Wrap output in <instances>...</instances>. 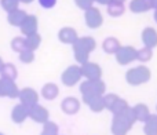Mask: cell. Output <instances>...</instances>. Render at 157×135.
<instances>
[{
    "label": "cell",
    "mask_w": 157,
    "mask_h": 135,
    "mask_svg": "<svg viewBox=\"0 0 157 135\" xmlns=\"http://www.w3.org/2000/svg\"><path fill=\"white\" fill-rule=\"evenodd\" d=\"M135 117H134L132 109L127 108L125 110L120 112L117 114H113L110 124V131L113 135H127L131 131L132 125L135 124Z\"/></svg>",
    "instance_id": "6da1fadb"
},
{
    "label": "cell",
    "mask_w": 157,
    "mask_h": 135,
    "mask_svg": "<svg viewBox=\"0 0 157 135\" xmlns=\"http://www.w3.org/2000/svg\"><path fill=\"white\" fill-rule=\"evenodd\" d=\"M72 48H73V57L76 62L78 65H83V64L88 62L90 54L97 48V41L91 36H83V37L77 39V41L72 46Z\"/></svg>",
    "instance_id": "7a4b0ae2"
},
{
    "label": "cell",
    "mask_w": 157,
    "mask_h": 135,
    "mask_svg": "<svg viewBox=\"0 0 157 135\" xmlns=\"http://www.w3.org/2000/svg\"><path fill=\"white\" fill-rule=\"evenodd\" d=\"M78 90H80V92H81L83 102L86 103L87 101L94 97L105 95L106 94V84L102 79H98V80H84L80 83Z\"/></svg>",
    "instance_id": "3957f363"
},
{
    "label": "cell",
    "mask_w": 157,
    "mask_h": 135,
    "mask_svg": "<svg viewBox=\"0 0 157 135\" xmlns=\"http://www.w3.org/2000/svg\"><path fill=\"white\" fill-rule=\"evenodd\" d=\"M152 79V70L146 65H138L130 68L125 72V81L130 86H142L150 81Z\"/></svg>",
    "instance_id": "277c9868"
},
{
    "label": "cell",
    "mask_w": 157,
    "mask_h": 135,
    "mask_svg": "<svg viewBox=\"0 0 157 135\" xmlns=\"http://www.w3.org/2000/svg\"><path fill=\"white\" fill-rule=\"evenodd\" d=\"M103 99H105V106L112 114H117L120 112L125 110L127 108H130L128 102L124 98L119 97L117 94L113 92H108V94L103 95Z\"/></svg>",
    "instance_id": "5b68a950"
},
{
    "label": "cell",
    "mask_w": 157,
    "mask_h": 135,
    "mask_svg": "<svg viewBox=\"0 0 157 135\" xmlns=\"http://www.w3.org/2000/svg\"><path fill=\"white\" fill-rule=\"evenodd\" d=\"M83 79L80 65H69L61 73V81L65 87H75Z\"/></svg>",
    "instance_id": "8992f818"
},
{
    "label": "cell",
    "mask_w": 157,
    "mask_h": 135,
    "mask_svg": "<svg viewBox=\"0 0 157 135\" xmlns=\"http://www.w3.org/2000/svg\"><path fill=\"white\" fill-rule=\"evenodd\" d=\"M114 57H116V62L119 65H130L134 61H136V48L134 46H121Z\"/></svg>",
    "instance_id": "52a82bcc"
},
{
    "label": "cell",
    "mask_w": 157,
    "mask_h": 135,
    "mask_svg": "<svg viewBox=\"0 0 157 135\" xmlns=\"http://www.w3.org/2000/svg\"><path fill=\"white\" fill-rule=\"evenodd\" d=\"M84 22L90 29H98V28L102 26L103 24V15L101 13L99 8L91 7L90 10L84 11Z\"/></svg>",
    "instance_id": "ba28073f"
},
{
    "label": "cell",
    "mask_w": 157,
    "mask_h": 135,
    "mask_svg": "<svg viewBox=\"0 0 157 135\" xmlns=\"http://www.w3.org/2000/svg\"><path fill=\"white\" fill-rule=\"evenodd\" d=\"M18 99H19V103H22V105H25L26 108L30 109L39 103V94L32 87H24V88L19 90Z\"/></svg>",
    "instance_id": "9c48e42d"
},
{
    "label": "cell",
    "mask_w": 157,
    "mask_h": 135,
    "mask_svg": "<svg viewBox=\"0 0 157 135\" xmlns=\"http://www.w3.org/2000/svg\"><path fill=\"white\" fill-rule=\"evenodd\" d=\"M19 97V88L15 81L6 80L0 77V98H10L15 99Z\"/></svg>",
    "instance_id": "30bf717a"
},
{
    "label": "cell",
    "mask_w": 157,
    "mask_h": 135,
    "mask_svg": "<svg viewBox=\"0 0 157 135\" xmlns=\"http://www.w3.org/2000/svg\"><path fill=\"white\" fill-rule=\"evenodd\" d=\"M81 68V75L86 80H98V79H102V68L98 65L97 62H88L80 65Z\"/></svg>",
    "instance_id": "8fae6325"
},
{
    "label": "cell",
    "mask_w": 157,
    "mask_h": 135,
    "mask_svg": "<svg viewBox=\"0 0 157 135\" xmlns=\"http://www.w3.org/2000/svg\"><path fill=\"white\" fill-rule=\"evenodd\" d=\"M29 119H32L33 122L39 123V124H46L47 122H50V112L43 105L37 103L29 109Z\"/></svg>",
    "instance_id": "7c38bea8"
},
{
    "label": "cell",
    "mask_w": 157,
    "mask_h": 135,
    "mask_svg": "<svg viewBox=\"0 0 157 135\" xmlns=\"http://www.w3.org/2000/svg\"><path fill=\"white\" fill-rule=\"evenodd\" d=\"M80 108H81V102L76 97H66L61 102V110L65 114H69V116L76 114L80 110Z\"/></svg>",
    "instance_id": "4fadbf2b"
},
{
    "label": "cell",
    "mask_w": 157,
    "mask_h": 135,
    "mask_svg": "<svg viewBox=\"0 0 157 135\" xmlns=\"http://www.w3.org/2000/svg\"><path fill=\"white\" fill-rule=\"evenodd\" d=\"M77 39H78L77 30L72 26H63V28H61L59 32H58V40L63 44H71V46H73L77 41Z\"/></svg>",
    "instance_id": "5bb4252c"
},
{
    "label": "cell",
    "mask_w": 157,
    "mask_h": 135,
    "mask_svg": "<svg viewBox=\"0 0 157 135\" xmlns=\"http://www.w3.org/2000/svg\"><path fill=\"white\" fill-rule=\"evenodd\" d=\"M141 39L142 43H144V47H147V48H156L157 47V30L152 26H146L141 33Z\"/></svg>",
    "instance_id": "9a60e30c"
},
{
    "label": "cell",
    "mask_w": 157,
    "mask_h": 135,
    "mask_svg": "<svg viewBox=\"0 0 157 135\" xmlns=\"http://www.w3.org/2000/svg\"><path fill=\"white\" fill-rule=\"evenodd\" d=\"M37 29H39V19L36 15H29L25 18L24 24L21 25V32L22 35L26 37V36H30V35H35L37 33Z\"/></svg>",
    "instance_id": "2e32d148"
},
{
    "label": "cell",
    "mask_w": 157,
    "mask_h": 135,
    "mask_svg": "<svg viewBox=\"0 0 157 135\" xmlns=\"http://www.w3.org/2000/svg\"><path fill=\"white\" fill-rule=\"evenodd\" d=\"M26 119H29V108L22 103H17L11 110V120L15 124H22Z\"/></svg>",
    "instance_id": "e0dca14e"
},
{
    "label": "cell",
    "mask_w": 157,
    "mask_h": 135,
    "mask_svg": "<svg viewBox=\"0 0 157 135\" xmlns=\"http://www.w3.org/2000/svg\"><path fill=\"white\" fill-rule=\"evenodd\" d=\"M131 109H132L134 117H135L136 122L145 123L150 116H152L149 106L145 105V103H142V102L141 103H136V105H134V106H131Z\"/></svg>",
    "instance_id": "ac0fdd59"
},
{
    "label": "cell",
    "mask_w": 157,
    "mask_h": 135,
    "mask_svg": "<svg viewBox=\"0 0 157 135\" xmlns=\"http://www.w3.org/2000/svg\"><path fill=\"white\" fill-rule=\"evenodd\" d=\"M26 17H28L26 11L18 8V10H14V11H11V13L7 14V22L11 25V26L21 28V25L24 24V21H25Z\"/></svg>",
    "instance_id": "d6986e66"
},
{
    "label": "cell",
    "mask_w": 157,
    "mask_h": 135,
    "mask_svg": "<svg viewBox=\"0 0 157 135\" xmlns=\"http://www.w3.org/2000/svg\"><path fill=\"white\" fill-rule=\"evenodd\" d=\"M120 47H121L120 40L117 37H113V36H109L102 41V50L109 55H116V52L120 50Z\"/></svg>",
    "instance_id": "ffe728a7"
},
{
    "label": "cell",
    "mask_w": 157,
    "mask_h": 135,
    "mask_svg": "<svg viewBox=\"0 0 157 135\" xmlns=\"http://www.w3.org/2000/svg\"><path fill=\"white\" fill-rule=\"evenodd\" d=\"M128 8L134 14H142L152 10V6H150L149 0H131L130 4H128Z\"/></svg>",
    "instance_id": "44dd1931"
},
{
    "label": "cell",
    "mask_w": 157,
    "mask_h": 135,
    "mask_svg": "<svg viewBox=\"0 0 157 135\" xmlns=\"http://www.w3.org/2000/svg\"><path fill=\"white\" fill-rule=\"evenodd\" d=\"M59 95V87L55 83H46L41 87V97L47 101H52Z\"/></svg>",
    "instance_id": "7402d4cb"
},
{
    "label": "cell",
    "mask_w": 157,
    "mask_h": 135,
    "mask_svg": "<svg viewBox=\"0 0 157 135\" xmlns=\"http://www.w3.org/2000/svg\"><path fill=\"white\" fill-rule=\"evenodd\" d=\"M0 77L6 79V80L15 81L18 77V69L14 64H4V66L0 70Z\"/></svg>",
    "instance_id": "603a6c76"
},
{
    "label": "cell",
    "mask_w": 157,
    "mask_h": 135,
    "mask_svg": "<svg viewBox=\"0 0 157 135\" xmlns=\"http://www.w3.org/2000/svg\"><path fill=\"white\" fill-rule=\"evenodd\" d=\"M86 105L90 108V110L95 112V113H99V112L105 110V99H103V95H99V97H94L91 99H88L86 102Z\"/></svg>",
    "instance_id": "cb8c5ba5"
},
{
    "label": "cell",
    "mask_w": 157,
    "mask_h": 135,
    "mask_svg": "<svg viewBox=\"0 0 157 135\" xmlns=\"http://www.w3.org/2000/svg\"><path fill=\"white\" fill-rule=\"evenodd\" d=\"M144 134L145 135H157V114H152L144 123Z\"/></svg>",
    "instance_id": "d4e9b609"
},
{
    "label": "cell",
    "mask_w": 157,
    "mask_h": 135,
    "mask_svg": "<svg viewBox=\"0 0 157 135\" xmlns=\"http://www.w3.org/2000/svg\"><path fill=\"white\" fill-rule=\"evenodd\" d=\"M106 11L110 17L119 18L125 13V6L121 4V3H110V4L106 6Z\"/></svg>",
    "instance_id": "484cf974"
},
{
    "label": "cell",
    "mask_w": 157,
    "mask_h": 135,
    "mask_svg": "<svg viewBox=\"0 0 157 135\" xmlns=\"http://www.w3.org/2000/svg\"><path fill=\"white\" fill-rule=\"evenodd\" d=\"M25 41H26V48L28 50H30V51H36L41 44V36L39 35V32H37V33H35V35L26 36V37H25Z\"/></svg>",
    "instance_id": "4316f807"
},
{
    "label": "cell",
    "mask_w": 157,
    "mask_h": 135,
    "mask_svg": "<svg viewBox=\"0 0 157 135\" xmlns=\"http://www.w3.org/2000/svg\"><path fill=\"white\" fill-rule=\"evenodd\" d=\"M153 58V50L147 48V47H142V48L136 50V61H139L141 64L149 62Z\"/></svg>",
    "instance_id": "83f0119b"
},
{
    "label": "cell",
    "mask_w": 157,
    "mask_h": 135,
    "mask_svg": "<svg viewBox=\"0 0 157 135\" xmlns=\"http://www.w3.org/2000/svg\"><path fill=\"white\" fill-rule=\"evenodd\" d=\"M11 48L15 52H22L26 50V41H25V37H21V36H17L11 40Z\"/></svg>",
    "instance_id": "f1b7e54d"
},
{
    "label": "cell",
    "mask_w": 157,
    "mask_h": 135,
    "mask_svg": "<svg viewBox=\"0 0 157 135\" xmlns=\"http://www.w3.org/2000/svg\"><path fill=\"white\" fill-rule=\"evenodd\" d=\"M40 135H59V128H58L57 123L47 122L46 124H43V130H41Z\"/></svg>",
    "instance_id": "f546056e"
},
{
    "label": "cell",
    "mask_w": 157,
    "mask_h": 135,
    "mask_svg": "<svg viewBox=\"0 0 157 135\" xmlns=\"http://www.w3.org/2000/svg\"><path fill=\"white\" fill-rule=\"evenodd\" d=\"M19 4H21L19 0H0V6H2V8L7 14L11 13V11H14V10H18Z\"/></svg>",
    "instance_id": "4dcf8cb0"
},
{
    "label": "cell",
    "mask_w": 157,
    "mask_h": 135,
    "mask_svg": "<svg viewBox=\"0 0 157 135\" xmlns=\"http://www.w3.org/2000/svg\"><path fill=\"white\" fill-rule=\"evenodd\" d=\"M18 58L22 64H32L35 61V51H30V50H25V51L19 52Z\"/></svg>",
    "instance_id": "1f68e13d"
},
{
    "label": "cell",
    "mask_w": 157,
    "mask_h": 135,
    "mask_svg": "<svg viewBox=\"0 0 157 135\" xmlns=\"http://www.w3.org/2000/svg\"><path fill=\"white\" fill-rule=\"evenodd\" d=\"M94 3L95 0H75V4L83 11H87L91 7H94Z\"/></svg>",
    "instance_id": "d6a6232c"
},
{
    "label": "cell",
    "mask_w": 157,
    "mask_h": 135,
    "mask_svg": "<svg viewBox=\"0 0 157 135\" xmlns=\"http://www.w3.org/2000/svg\"><path fill=\"white\" fill-rule=\"evenodd\" d=\"M37 2L41 8H44V10H51V8H54L55 6H57L58 0H37Z\"/></svg>",
    "instance_id": "836d02e7"
},
{
    "label": "cell",
    "mask_w": 157,
    "mask_h": 135,
    "mask_svg": "<svg viewBox=\"0 0 157 135\" xmlns=\"http://www.w3.org/2000/svg\"><path fill=\"white\" fill-rule=\"evenodd\" d=\"M95 3H98V4L108 6V4H110V3H112V0H95Z\"/></svg>",
    "instance_id": "e575fe53"
},
{
    "label": "cell",
    "mask_w": 157,
    "mask_h": 135,
    "mask_svg": "<svg viewBox=\"0 0 157 135\" xmlns=\"http://www.w3.org/2000/svg\"><path fill=\"white\" fill-rule=\"evenodd\" d=\"M149 3H150L153 10H157V0H149Z\"/></svg>",
    "instance_id": "d590c367"
},
{
    "label": "cell",
    "mask_w": 157,
    "mask_h": 135,
    "mask_svg": "<svg viewBox=\"0 0 157 135\" xmlns=\"http://www.w3.org/2000/svg\"><path fill=\"white\" fill-rule=\"evenodd\" d=\"M21 3H24V4H29V3H32L33 0H19Z\"/></svg>",
    "instance_id": "8d00e7d4"
},
{
    "label": "cell",
    "mask_w": 157,
    "mask_h": 135,
    "mask_svg": "<svg viewBox=\"0 0 157 135\" xmlns=\"http://www.w3.org/2000/svg\"><path fill=\"white\" fill-rule=\"evenodd\" d=\"M112 3H121V4H124L125 0H112Z\"/></svg>",
    "instance_id": "74e56055"
},
{
    "label": "cell",
    "mask_w": 157,
    "mask_h": 135,
    "mask_svg": "<svg viewBox=\"0 0 157 135\" xmlns=\"http://www.w3.org/2000/svg\"><path fill=\"white\" fill-rule=\"evenodd\" d=\"M4 66V61H3V58L0 57V70H2V68Z\"/></svg>",
    "instance_id": "f35d334b"
},
{
    "label": "cell",
    "mask_w": 157,
    "mask_h": 135,
    "mask_svg": "<svg viewBox=\"0 0 157 135\" xmlns=\"http://www.w3.org/2000/svg\"><path fill=\"white\" fill-rule=\"evenodd\" d=\"M153 19H155V22L157 24V10H155V14H153Z\"/></svg>",
    "instance_id": "ab89813d"
},
{
    "label": "cell",
    "mask_w": 157,
    "mask_h": 135,
    "mask_svg": "<svg viewBox=\"0 0 157 135\" xmlns=\"http://www.w3.org/2000/svg\"><path fill=\"white\" fill-rule=\"evenodd\" d=\"M0 135H6V134H3V133H0Z\"/></svg>",
    "instance_id": "60d3db41"
},
{
    "label": "cell",
    "mask_w": 157,
    "mask_h": 135,
    "mask_svg": "<svg viewBox=\"0 0 157 135\" xmlns=\"http://www.w3.org/2000/svg\"><path fill=\"white\" fill-rule=\"evenodd\" d=\"M156 112H157V105H156ZM156 114H157V113H156Z\"/></svg>",
    "instance_id": "b9f144b4"
}]
</instances>
